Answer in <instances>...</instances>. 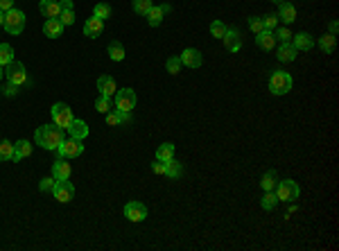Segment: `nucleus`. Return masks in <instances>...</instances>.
I'll return each instance as SVG.
<instances>
[{"instance_id":"09e8293b","label":"nucleus","mask_w":339,"mask_h":251,"mask_svg":"<svg viewBox=\"0 0 339 251\" xmlns=\"http://www.w3.org/2000/svg\"><path fill=\"white\" fill-rule=\"evenodd\" d=\"M337 30H339L337 21H332V23H330V32H328V34H332V37H337Z\"/></svg>"},{"instance_id":"3c124183","label":"nucleus","mask_w":339,"mask_h":251,"mask_svg":"<svg viewBox=\"0 0 339 251\" xmlns=\"http://www.w3.org/2000/svg\"><path fill=\"white\" fill-rule=\"evenodd\" d=\"M3 21H5V14H3V12H0V25H3Z\"/></svg>"},{"instance_id":"c85d7f7f","label":"nucleus","mask_w":339,"mask_h":251,"mask_svg":"<svg viewBox=\"0 0 339 251\" xmlns=\"http://www.w3.org/2000/svg\"><path fill=\"white\" fill-rule=\"evenodd\" d=\"M156 159H158V161H170V159H174V145H172V143H163V145H158Z\"/></svg>"},{"instance_id":"393cba45","label":"nucleus","mask_w":339,"mask_h":251,"mask_svg":"<svg viewBox=\"0 0 339 251\" xmlns=\"http://www.w3.org/2000/svg\"><path fill=\"white\" fill-rule=\"evenodd\" d=\"M296 48L292 46V43H280L278 46V61H283V64H287V61H294L296 59Z\"/></svg>"},{"instance_id":"4c0bfd02","label":"nucleus","mask_w":339,"mask_h":251,"mask_svg":"<svg viewBox=\"0 0 339 251\" xmlns=\"http://www.w3.org/2000/svg\"><path fill=\"white\" fill-rule=\"evenodd\" d=\"M249 30H251L253 34H260L262 30H265V25H262V16H251V19H249Z\"/></svg>"},{"instance_id":"cd10ccee","label":"nucleus","mask_w":339,"mask_h":251,"mask_svg":"<svg viewBox=\"0 0 339 251\" xmlns=\"http://www.w3.org/2000/svg\"><path fill=\"white\" fill-rule=\"evenodd\" d=\"M106 52H108V57H111L113 61H122V59H125V48H122L120 41H111V43H108Z\"/></svg>"},{"instance_id":"1a4fd4ad","label":"nucleus","mask_w":339,"mask_h":251,"mask_svg":"<svg viewBox=\"0 0 339 251\" xmlns=\"http://www.w3.org/2000/svg\"><path fill=\"white\" fill-rule=\"evenodd\" d=\"M52 195L57 201H61V204H68V201H72V197H75V186H72L70 181H57L52 188Z\"/></svg>"},{"instance_id":"bb28decb","label":"nucleus","mask_w":339,"mask_h":251,"mask_svg":"<svg viewBox=\"0 0 339 251\" xmlns=\"http://www.w3.org/2000/svg\"><path fill=\"white\" fill-rule=\"evenodd\" d=\"M276 183H278V174H276V170H267V172L262 174V179H260V186L265 188V192H267V190H274Z\"/></svg>"},{"instance_id":"a211bd4d","label":"nucleus","mask_w":339,"mask_h":251,"mask_svg":"<svg viewBox=\"0 0 339 251\" xmlns=\"http://www.w3.org/2000/svg\"><path fill=\"white\" fill-rule=\"evenodd\" d=\"M224 46H226V50L229 52H238L240 48H242V37H240V32L238 30H226V34H224Z\"/></svg>"},{"instance_id":"423d86ee","label":"nucleus","mask_w":339,"mask_h":251,"mask_svg":"<svg viewBox=\"0 0 339 251\" xmlns=\"http://www.w3.org/2000/svg\"><path fill=\"white\" fill-rule=\"evenodd\" d=\"M50 113H52V120L57 127L61 129H68V124L72 122V109L68 104H63V102H57V104H52V109H50Z\"/></svg>"},{"instance_id":"58836bf2","label":"nucleus","mask_w":339,"mask_h":251,"mask_svg":"<svg viewBox=\"0 0 339 251\" xmlns=\"http://www.w3.org/2000/svg\"><path fill=\"white\" fill-rule=\"evenodd\" d=\"M181 66H183V64H181L179 57H170V59H167V64H165V68H167V73H170V75H176L181 70Z\"/></svg>"},{"instance_id":"f257e3e1","label":"nucleus","mask_w":339,"mask_h":251,"mask_svg":"<svg viewBox=\"0 0 339 251\" xmlns=\"http://www.w3.org/2000/svg\"><path fill=\"white\" fill-rule=\"evenodd\" d=\"M34 138H36V145H41L43 150H59V145L66 141L63 138V129L57 127V124H43V127H39Z\"/></svg>"},{"instance_id":"79ce46f5","label":"nucleus","mask_w":339,"mask_h":251,"mask_svg":"<svg viewBox=\"0 0 339 251\" xmlns=\"http://www.w3.org/2000/svg\"><path fill=\"white\" fill-rule=\"evenodd\" d=\"M54 183H57V179H54V177H45V179H41V183H39L41 192H52Z\"/></svg>"},{"instance_id":"7ed1b4c3","label":"nucleus","mask_w":339,"mask_h":251,"mask_svg":"<svg viewBox=\"0 0 339 251\" xmlns=\"http://www.w3.org/2000/svg\"><path fill=\"white\" fill-rule=\"evenodd\" d=\"M3 28L7 30L12 37H18V34L25 30V14H23L21 10H9V12H5V21H3Z\"/></svg>"},{"instance_id":"4468645a","label":"nucleus","mask_w":339,"mask_h":251,"mask_svg":"<svg viewBox=\"0 0 339 251\" xmlns=\"http://www.w3.org/2000/svg\"><path fill=\"white\" fill-rule=\"evenodd\" d=\"M70 172H72L70 163H66V159H61V156L52 163V177L57 179V181H66V179H70Z\"/></svg>"},{"instance_id":"c9c22d12","label":"nucleus","mask_w":339,"mask_h":251,"mask_svg":"<svg viewBox=\"0 0 339 251\" xmlns=\"http://www.w3.org/2000/svg\"><path fill=\"white\" fill-rule=\"evenodd\" d=\"M226 30H229V28H226L221 21H212V23H210V34H212L215 39H224Z\"/></svg>"},{"instance_id":"a878e982","label":"nucleus","mask_w":339,"mask_h":251,"mask_svg":"<svg viewBox=\"0 0 339 251\" xmlns=\"http://www.w3.org/2000/svg\"><path fill=\"white\" fill-rule=\"evenodd\" d=\"M181 174H183V165H181L179 161H174V159L165 161V177H170V179H179Z\"/></svg>"},{"instance_id":"a19ab883","label":"nucleus","mask_w":339,"mask_h":251,"mask_svg":"<svg viewBox=\"0 0 339 251\" xmlns=\"http://www.w3.org/2000/svg\"><path fill=\"white\" fill-rule=\"evenodd\" d=\"M274 34H276V41H280V43H289V39H292L289 28H278Z\"/></svg>"},{"instance_id":"f8f14e48","label":"nucleus","mask_w":339,"mask_h":251,"mask_svg":"<svg viewBox=\"0 0 339 251\" xmlns=\"http://www.w3.org/2000/svg\"><path fill=\"white\" fill-rule=\"evenodd\" d=\"M68 134H70V138H77V141H84L86 136H88V124L84 122V120H79V118H72V122L68 124V129H66Z\"/></svg>"},{"instance_id":"b1692460","label":"nucleus","mask_w":339,"mask_h":251,"mask_svg":"<svg viewBox=\"0 0 339 251\" xmlns=\"http://www.w3.org/2000/svg\"><path fill=\"white\" fill-rule=\"evenodd\" d=\"M32 154V143L30 141H18L14 145V163H18L21 159H27Z\"/></svg>"},{"instance_id":"c756f323","label":"nucleus","mask_w":339,"mask_h":251,"mask_svg":"<svg viewBox=\"0 0 339 251\" xmlns=\"http://www.w3.org/2000/svg\"><path fill=\"white\" fill-rule=\"evenodd\" d=\"M334 46H337V37H332V34H323V37L319 39V48L325 52V55L334 52Z\"/></svg>"},{"instance_id":"2f4dec72","label":"nucleus","mask_w":339,"mask_h":251,"mask_svg":"<svg viewBox=\"0 0 339 251\" xmlns=\"http://www.w3.org/2000/svg\"><path fill=\"white\" fill-rule=\"evenodd\" d=\"M9 61H14V48L9 43H0V66H7Z\"/></svg>"},{"instance_id":"e433bc0d","label":"nucleus","mask_w":339,"mask_h":251,"mask_svg":"<svg viewBox=\"0 0 339 251\" xmlns=\"http://www.w3.org/2000/svg\"><path fill=\"white\" fill-rule=\"evenodd\" d=\"M95 109H97L99 113H108V109H111V97L99 95L97 100H95Z\"/></svg>"},{"instance_id":"6e6552de","label":"nucleus","mask_w":339,"mask_h":251,"mask_svg":"<svg viewBox=\"0 0 339 251\" xmlns=\"http://www.w3.org/2000/svg\"><path fill=\"white\" fill-rule=\"evenodd\" d=\"M57 152L61 159H77V156L84 152V145H81V141H77V138H68V141H63L61 145H59Z\"/></svg>"},{"instance_id":"dca6fc26","label":"nucleus","mask_w":339,"mask_h":251,"mask_svg":"<svg viewBox=\"0 0 339 251\" xmlns=\"http://www.w3.org/2000/svg\"><path fill=\"white\" fill-rule=\"evenodd\" d=\"M278 21H283L285 25H292L294 21H296V7L292 5V3H278Z\"/></svg>"},{"instance_id":"ddd939ff","label":"nucleus","mask_w":339,"mask_h":251,"mask_svg":"<svg viewBox=\"0 0 339 251\" xmlns=\"http://www.w3.org/2000/svg\"><path fill=\"white\" fill-rule=\"evenodd\" d=\"M39 12L45 16V19H59V14H61V5H59V0H41Z\"/></svg>"},{"instance_id":"2eb2a0df","label":"nucleus","mask_w":339,"mask_h":251,"mask_svg":"<svg viewBox=\"0 0 339 251\" xmlns=\"http://www.w3.org/2000/svg\"><path fill=\"white\" fill-rule=\"evenodd\" d=\"M97 91H99V95L113 97V95H116V91H118L116 79H113L111 75H102V77L97 79Z\"/></svg>"},{"instance_id":"f3484780","label":"nucleus","mask_w":339,"mask_h":251,"mask_svg":"<svg viewBox=\"0 0 339 251\" xmlns=\"http://www.w3.org/2000/svg\"><path fill=\"white\" fill-rule=\"evenodd\" d=\"M167 12H170V5H154L152 10L147 12V16H145V19H147V23L152 25V28H156V25H161L163 16H165Z\"/></svg>"},{"instance_id":"0eeeda50","label":"nucleus","mask_w":339,"mask_h":251,"mask_svg":"<svg viewBox=\"0 0 339 251\" xmlns=\"http://www.w3.org/2000/svg\"><path fill=\"white\" fill-rule=\"evenodd\" d=\"M134 106H136V93H134V88H120V91H116V109L118 111H125V113H129Z\"/></svg>"},{"instance_id":"9b49d317","label":"nucleus","mask_w":339,"mask_h":251,"mask_svg":"<svg viewBox=\"0 0 339 251\" xmlns=\"http://www.w3.org/2000/svg\"><path fill=\"white\" fill-rule=\"evenodd\" d=\"M179 59H181V64L188 66V68H199V66L203 64V57L197 48H185V50L181 52Z\"/></svg>"},{"instance_id":"ea45409f","label":"nucleus","mask_w":339,"mask_h":251,"mask_svg":"<svg viewBox=\"0 0 339 251\" xmlns=\"http://www.w3.org/2000/svg\"><path fill=\"white\" fill-rule=\"evenodd\" d=\"M262 25H265V30H271V32H274V30L278 28V16H276V14L262 16Z\"/></svg>"},{"instance_id":"20e7f679","label":"nucleus","mask_w":339,"mask_h":251,"mask_svg":"<svg viewBox=\"0 0 339 251\" xmlns=\"http://www.w3.org/2000/svg\"><path fill=\"white\" fill-rule=\"evenodd\" d=\"M5 77H7V82L9 84H14V86H25L27 84V70H25V66L21 64V61H9L7 66H5Z\"/></svg>"},{"instance_id":"aec40b11","label":"nucleus","mask_w":339,"mask_h":251,"mask_svg":"<svg viewBox=\"0 0 339 251\" xmlns=\"http://www.w3.org/2000/svg\"><path fill=\"white\" fill-rule=\"evenodd\" d=\"M102 30H104V21H99V19H88L84 23V37H88V39H97L99 34H102Z\"/></svg>"},{"instance_id":"4be33fe9","label":"nucleus","mask_w":339,"mask_h":251,"mask_svg":"<svg viewBox=\"0 0 339 251\" xmlns=\"http://www.w3.org/2000/svg\"><path fill=\"white\" fill-rule=\"evenodd\" d=\"M61 32H63V25H61V21L59 19H48L43 23V34L48 39H59L61 37Z\"/></svg>"},{"instance_id":"49530a36","label":"nucleus","mask_w":339,"mask_h":251,"mask_svg":"<svg viewBox=\"0 0 339 251\" xmlns=\"http://www.w3.org/2000/svg\"><path fill=\"white\" fill-rule=\"evenodd\" d=\"M9 10H14V0H0V12H9Z\"/></svg>"},{"instance_id":"39448f33","label":"nucleus","mask_w":339,"mask_h":251,"mask_svg":"<svg viewBox=\"0 0 339 251\" xmlns=\"http://www.w3.org/2000/svg\"><path fill=\"white\" fill-rule=\"evenodd\" d=\"M274 192H276V197H278V201H294V199H298V183L296 181H292V179H283V181H278L276 183V188H274Z\"/></svg>"},{"instance_id":"8fccbe9b","label":"nucleus","mask_w":339,"mask_h":251,"mask_svg":"<svg viewBox=\"0 0 339 251\" xmlns=\"http://www.w3.org/2000/svg\"><path fill=\"white\" fill-rule=\"evenodd\" d=\"M5 77V70H3V66H0V79H3Z\"/></svg>"},{"instance_id":"603ef678","label":"nucleus","mask_w":339,"mask_h":251,"mask_svg":"<svg viewBox=\"0 0 339 251\" xmlns=\"http://www.w3.org/2000/svg\"><path fill=\"white\" fill-rule=\"evenodd\" d=\"M271 3H283V0H271Z\"/></svg>"},{"instance_id":"5701e85b","label":"nucleus","mask_w":339,"mask_h":251,"mask_svg":"<svg viewBox=\"0 0 339 251\" xmlns=\"http://www.w3.org/2000/svg\"><path fill=\"white\" fill-rule=\"evenodd\" d=\"M131 122V115L125 113V111H108L106 113V124L108 127H120V124H129Z\"/></svg>"},{"instance_id":"473e14b6","label":"nucleus","mask_w":339,"mask_h":251,"mask_svg":"<svg viewBox=\"0 0 339 251\" xmlns=\"http://www.w3.org/2000/svg\"><path fill=\"white\" fill-rule=\"evenodd\" d=\"M260 206L265 210H274L276 206H278V197H276V192L274 190H267L265 197H262V201H260Z\"/></svg>"},{"instance_id":"c03bdc74","label":"nucleus","mask_w":339,"mask_h":251,"mask_svg":"<svg viewBox=\"0 0 339 251\" xmlns=\"http://www.w3.org/2000/svg\"><path fill=\"white\" fill-rule=\"evenodd\" d=\"M152 172L154 174H165V161H154L152 163Z\"/></svg>"},{"instance_id":"72a5a7b5","label":"nucleus","mask_w":339,"mask_h":251,"mask_svg":"<svg viewBox=\"0 0 339 251\" xmlns=\"http://www.w3.org/2000/svg\"><path fill=\"white\" fill-rule=\"evenodd\" d=\"M131 5H134V12L138 16H147V12L152 10V0H131Z\"/></svg>"},{"instance_id":"f03ea898","label":"nucleus","mask_w":339,"mask_h":251,"mask_svg":"<svg viewBox=\"0 0 339 251\" xmlns=\"http://www.w3.org/2000/svg\"><path fill=\"white\" fill-rule=\"evenodd\" d=\"M294 82H292V75L285 73V70H274L269 77V91L271 95H287L292 91Z\"/></svg>"},{"instance_id":"de8ad7c7","label":"nucleus","mask_w":339,"mask_h":251,"mask_svg":"<svg viewBox=\"0 0 339 251\" xmlns=\"http://www.w3.org/2000/svg\"><path fill=\"white\" fill-rule=\"evenodd\" d=\"M59 5H61V12H70L72 10V0H59Z\"/></svg>"},{"instance_id":"6ab92c4d","label":"nucleus","mask_w":339,"mask_h":251,"mask_svg":"<svg viewBox=\"0 0 339 251\" xmlns=\"http://www.w3.org/2000/svg\"><path fill=\"white\" fill-rule=\"evenodd\" d=\"M256 43L262 50H274L278 41H276V34L271 32V30H262L260 34H256Z\"/></svg>"},{"instance_id":"7c9ffc66","label":"nucleus","mask_w":339,"mask_h":251,"mask_svg":"<svg viewBox=\"0 0 339 251\" xmlns=\"http://www.w3.org/2000/svg\"><path fill=\"white\" fill-rule=\"evenodd\" d=\"M3 161H14V143L9 141H0V163Z\"/></svg>"},{"instance_id":"f704fd0d","label":"nucleus","mask_w":339,"mask_h":251,"mask_svg":"<svg viewBox=\"0 0 339 251\" xmlns=\"http://www.w3.org/2000/svg\"><path fill=\"white\" fill-rule=\"evenodd\" d=\"M93 16H95V19H99V21L108 19V16H111V7L104 5V3H97V5H95V10H93Z\"/></svg>"},{"instance_id":"a18cd8bd","label":"nucleus","mask_w":339,"mask_h":251,"mask_svg":"<svg viewBox=\"0 0 339 251\" xmlns=\"http://www.w3.org/2000/svg\"><path fill=\"white\" fill-rule=\"evenodd\" d=\"M3 93H5L7 97H12V95H16V93H18V86H14V84H9V82H7V86L3 88Z\"/></svg>"},{"instance_id":"412c9836","label":"nucleus","mask_w":339,"mask_h":251,"mask_svg":"<svg viewBox=\"0 0 339 251\" xmlns=\"http://www.w3.org/2000/svg\"><path fill=\"white\" fill-rule=\"evenodd\" d=\"M292 46L296 48V50H303V52H307V50H312L314 48V41H312V37L307 32H298V34H292Z\"/></svg>"},{"instance_id":"37998d69","label":"nucleus","mask_w":339,"mask_h":251,"mask_svg":"<svg viewBox=\"0 0 339 251\" xmlns=\"http://www.w3.org/2000/svg\"><path fill=\"white\" fill-rule=\"evenodd\" d=\"M59 21H61V25L63 28H66V25H72L75 23V12H61V14H59Z\"/></svg>"},{"instance_id":"9d476101","label":"nucleus","mask_w":339,"mask_h":251,"mask_svg":"<svg viewBox=\"0 0 339 251\" xmlns=\"http://www.w3.org/2000/svg\"><path fill=\"white\" fill-rule=\"evenodd\" d=\"M125 217L129 219V222H143V219L147 217V206L140 204V201H129V204L125 206Z\"/></svg>"}]
</instances>
